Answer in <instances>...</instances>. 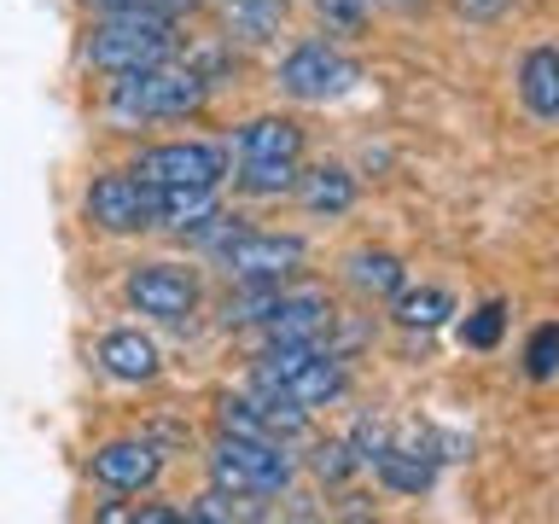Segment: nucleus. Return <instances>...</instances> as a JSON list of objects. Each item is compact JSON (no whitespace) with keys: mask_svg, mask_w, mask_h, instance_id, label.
Returning a JSON list of instances; mask_svg holds the SVG:
<instances>
[{"mask_svg":"<svg viewBox=\"0 0 559 524\" xmlns=\"http://www.w3.org/2000/svg\"><path fill=\"white\" fill-rule=\"evenodd\" d=\"M164 59H175V24L146 0L105 12L87 35V64L105 70V76H134V70H152Z\"/></svg>","mask_w":559,"mask_h":524,"instance_id":"obj_1","label":"nucleus"},{"mask_svg":"<svg viewBox=\"0 0 559 524\" xmlns=\"http://www.w3.org/2000/svg\"><path fill=\"white\" fill-rule=\"evenodd\" d=\"M204 99H210V82L192 64H169V59L111 82V117H122V122L187 117V111H199Z\"/></svg>","mask_w":559,"mask_h":524,"instance_id":"obj_2","label":"nucleus"},{"mask_svg":"<svg viewBox=\"0 0 559 524\" xmlns=\"http://www.w3.org/2000/svg\"><path fill=\"white\" fill-rule=\"evenodd\" d=\"M251 384L304 402V408H321V402H332L344 391V361L332 356V349H321V338L314 344H274L269 356L257 361Z\"/></svg>","mask_w":559,"mask_h":524,"instance_id":"obj_3","label":"nucleus"},{"mask_svg":"<svg viewBox=\"0 0 559 524\" xmlns=\"http://www.w3.org/2000/svg\"><path fill=\"white\" fill-rule=\"evenodd\" d=\"M210 478L227 489H245V496H280L292 484V454L269 443V437H227L210 449Z\"/></svg>","mask_w":559,"mask_h":524,"instance_id":"obj_4","label":"nucleus"},{"mask_svg":"<svg viewBox=\"0 0 559 524\" xmlns=\"http://www.w3.org/2000/svg\"><path fill=\"white\" fill-rule=\"evenodd\" d=\"M304 239L297 234H251V227H234L222 245H216V262L239 286H280L286 274L304 269Z\"/></svg>","mask_w":559,"mask_h":524,"instance_id":"obj_5","label":"nucleus"},{"mask_svg":"<svg viewBox=\"0 0 559 524\" xmlns=\"http://www.w3.org/2000/svg\"><path fill=\"white\" fill-rule=\"evenodd\" d=\"M129 169L146 187H187V192H199V187H222L227 157H222V146H204V140H164V146L140 152Z\"/></svg>","mask_w":559,"mask_h":524,"instance_id":"obj_6","label":"nucleus"},{"mask_svg":"<svg viewBox=\"0 0 559 524\" xmlns=\"http://www.w3.org/2000/svg\"><path fill=\"white\" fill-rule=\"evenodd\" d=\"M356 76H361L356 59H344V52L326 47V41H304L280 59V87H286L292 99H309V105H326V99L349 94Z\"/></svg>","mask_w":559,"mask_h":524,"instance_id":"obj_7","label":"nucleus"},{"mask_svg":"<svg viewBox=\"0 0 559 524\" xmlns=\"http://www.w3.org/2000/svg\"><path fill=\"white\" fill-rule=\"evenodd\" d=\"M82 210L94 227H105V234H140V227H157V187H146L134 169L99 175V181L87 187Z\"/></svg>","mask_w":559,"mask_h":524,"instance_id":"obj_8","label":"nucleus"},{"mask_svg":"<svg viewBox=\"0 0 559 524\" xmlns=\"http://www.w3.org/2000/svg\"><path fill=\"white\" fill-rule=\"evenodd\" d=\"M129 303L157 321H187L199 309V279L187 269H169V262H140L129 274Z\"/></svg>","mask_w":559,"mask_h":524,"instance_id":"obj_9","label":"nucleus"},{"mask_svg":"<svg viewBox=\"0 0 559 524\" xmlns=\"http://www.w3.org/2000/svg\"><path fill=\"white\" fill-rule=\"evenodd\" d=\"M157 472H164V454L146 437H117V443L94 449V478L105 489H146L157 484Z\"/></svg>","mask_w":559,"mask_h":524,"instance_id":"obj_10","label":"nucleus"},{"mask_svg":"<svg viewBox=\"0 0 559 524\" xmlns=\"http://www.w3.org/2000/svg\"><path fill=\"white\" fill-rule=\"evenodd\" d=\"M332 326V303L321 291H280L269 321H262V332H269V344H314L321 332Z\"/></svg>","mask_w":559,"mask_h":524,"instance_id":"obj_11","label":"nucleus"},{"mask_svg":"<svg viewBox=\"0 0 559 524\" xmlns=\"http://www.w3.org/2000/svg\"><path fill=\"white\" fill-rule=\"evenodd\" d=\"M239 164H297L304 157V129L292 117H257L234 134Z\"/></svg>","mask_w":559,"mask_h":524,"instance_id":"obj_12","label":"nucleus"},{"mask_svg":"<svg viewBox=\"0 0 559 524\" xmlns=\"http://www.w3.org/2000/svg\"><path fill=\"white\" fill-rule=\"evenodd\" d=\"M99 367L122 384H146V379H157V344L129 332V326H117L99 338Z\"/></svg>","mask_w":559,"mask_h":524,"instance_id":"obj_13","label":"nucleus"},{"mask_svg":"<svg viewBox=\"0 0 559 524\" xmlns=\"http://www.w3.org/2000/svg\"><path fill=\"white\" fill-rule=\"evenodd\" d=\"M519 99L531 105V117L554 122L559 117V52L554 47H531L519 64Z\"/></svg>","mask_w":559,"mask_h":524,"instance_id":"obj_14","label":"nucleus"},{"mask_svg":"<svg viewBox=\"0 0 559 524\" xmlns=\"http://www.w3.org/2000/svg\"><path fill=\"white\" fill-rule=\"evenodd\" d=\"M297 199H304L314 216H344L356 204V175L338 169V164H314L297 175Z\"/></svg>","mask_w":559,"mask_h":524,"instance_id":"obj_15","label":"nucleus"},{"mask_svg":"<svg viewBox=\"0 0 559 524\" xmlns=\"http://www.w3.org/2000/svg\"><path fill=\"white\" fill-rule=\"evenodd\" d=\"M373 472H379V484L402 489V496H419V489H431L437 461H431V454H419V449H408V443H384V454L373 461Z\"/></svg>","mask_w":559,"mask_h":524,"instance_id":"obj_16","label":"nucleus"},{"mask_svg":"<svg viewBox=\"0 0 559 524\" xmlns=\"http://www.w3.org/2000/svg\"><path fill=\"white\" fill-rule=\"evenodd\" d=\"M402 262L391 251H356L349 257V286H361L367 297H396L402 291Z\"/></svg>","mask_w":559,"mask_h":524,"instance_id":"obj_17","label":"nucleus"},{"mask_svg":"<svg viewBox=\"0 0 559 524\" xmlns=\"http://www.w3.org/2000/svg\"><path fill=\"white\" fill-rule=\"evenodd\" d=\"M187 519H199V524H245V519H257V507H251L245 489L216 484V489H204V496L187 507Z\"/></svg>","mask_w":559,"mask_h":524,"instance_id":"obj_18","label":"nucleus"},{"mask_svg":"<svg viewBox=\"0 0 559 524\" xmlns=\"http://www.w3.org/2000/svg\"><path fill=\"white\" fill-rule=\"evenodd\" d=\"M454 314V297L449 291H437V286H426V291H408L396 303V321L402 326H443Z\"/></svg>","mask_w":559,"mask_h":524,"instance_id":"obj_19","label":"nucleus"},{"mask_svg":"<svg viewBox=\"0 0 559 524\" xmlns=\"http://www.w3.org/2000/svg\"><path fill=\"white\" fill-rule=\"evenodd\" d=\"M297 164H239V175L234 181L245 187V192H257V199H280V192H292L297 187Z\"/></svg>","mask_w":559,"mask_h":524,"instance_id":"obj_20","label":"nucleus"},{"mask_svg":"<svg viewBox=\"0 0 559 524\" xmlns=\"http://www.w3.org/2000/svg\"><path fill=\"white\" fill-rule=\"evenodd\" d=\"M524 373L531 379H554L559 373V326H536L524 344Z\"/></svg>","mask_w":559,"mask_h":524,"instance_id":"obj_21","label":"nucleus"},{"mask_svg":"<svg viewBox=\"0 0 559 524\" xmlns=\"http://www.w3.org/2000/svg\"><path fill=\"white\" fill-rule=\"evenodd\" d=\"M501 326H507V309H501V303H484V309L466 321V344H472V349H496V344H501Z\"/></svg>","mask_w":559,"mask_h":524,"instance_id":"obj_22","label":"nucleus"},{"mask_svg":"<svg viewBox=\"0 0 559 524\" xmlns=\"http://www.w3.org/2000/svg\"><path fill=\"white\" fill-rule=\"evenodd\" d=\"M356 461H361V454L349 443H321V449H314V472H321V478H344Z\"/></svg>","mask_w":559,"mask_h":524,"instance_id":"obj_23","label":"nucleus"},{"mask_svg":"<svg viewBox=\"0 0 559 524\" xmlns=\"http://www.w3.org/2000/svg\"><path fill=\"white\" fill-rule=\"evenodd\" d=\"M454 7H461L466 17H501L507 7H513V0H454Z\"/></svg>","mask_w":559,"mask_h":524,"instance_id":"obj_24","label":"nucleus"},{"mask_svg":"<svg viewBox=\"0 0 559 524\" xmlns=\"http://www.w3.org/2000/svg\"><path fill=\"white\" fill-rule=\"evenodd\" d=\"M87 7H99V12H122V7H140V0H87Z\"/></svg>","mask_w":559,"mask_h":524,"instance_id":"obj_25","label":"nucleus"},{"mask_svg":"<svg viewBox=\"0 0 559 524\" xmlns=\"http://www.w3.org/2000/svg\"><path fill=\"white\" fill-rule=\"evenodd\" d=\"M321 7H349V12H361V7H373V0H321Z\"/></svg>","mask_w":559,"mask_h":524,"instance_id":"obj_26","label":"nucleus"},{"mask_svg":"<svg viewBox=\"0 0 559 524\" xmlns=\"http://www.w3.org/2000/svg\"><path fill=\"white\" fill-rule=\"evenodd\" d=\"M245 7H257V12H280L286 0H245Z\"/></svg>","mask_w":559,"mask_h":524,"instance_id":"obj_27","label":"nucleus"}]
</instances>
